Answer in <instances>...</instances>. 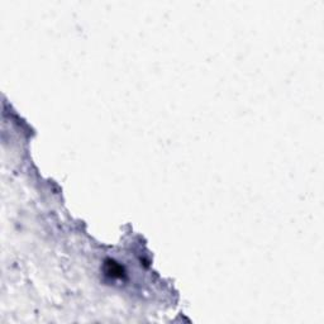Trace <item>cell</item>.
<instances>
[{
  "mask_svg": "<svg viewBox=\"0 0 324 324\" xmlns=\"http://www.w3.org/2000/svg\"><path fill=\"white\" fill-rule=\"evenodd\" d=\"M104 271H105L106 276L110 279H122L124 276V268L122 267L118 262L113 261V260L105 261Z\"/></svg>",
  "mask_w": 324,
  "mask_h": 324,
  "instance_id": "6da1fadb",
  "label": "cell"
}]
</instances>
